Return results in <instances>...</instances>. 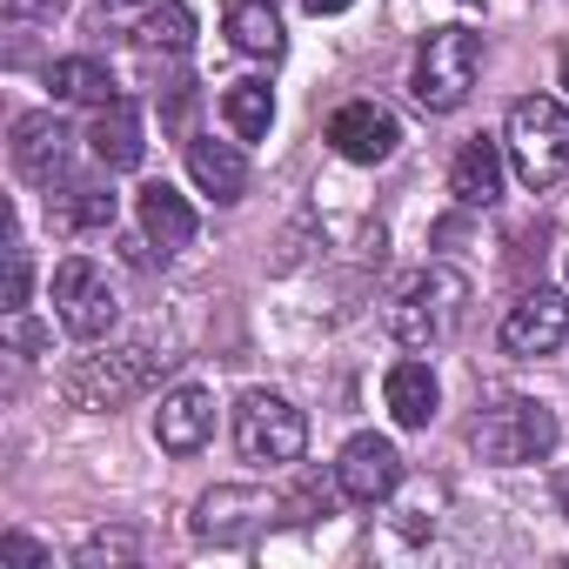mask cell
<instances>
[{
  "instance_id": "cell-1",
  "label": "cell",
  "mask_w": 569,
  "mask_h": 569,
  "mask_svg": "<svg viewBox=\"0 0 569 569\" xmlns=\"http://www.w3.org/2000/svg\"><path fill=\"white\" fill-rule=\"evenodd\" d=\"M174 362H181V356H168V349H154V342H128V349H108V356L74 362V369L61 376V396H68L74 409H121V402L148 396Z\"/></svg>"
},
{
  "instance_id": "cell-2",
  "label": "cell",
  "mask_w": 569,
  "mask_h": 569,
  "mask_svg": "<svg viewBox=\"0 0 569 569\" xmlns=\"http://www.w3.org/2000/svg\"><path fill=\"white\" fill-rule=\"evenodd\" d=\"M556 416H549V402H536V396H496V402H482L476 409V422H469V449L482 456V462H502V469H516V462H542L549 449H556Z\"/></svg>"
},
{
  "instance_id": "cell-3",
  "label": "cell",
  "mask_w": 569,
  "mask_h": 569,
  "mask_svg": "<svg viewBox=\"0 0 569 569\" xmlns=\"http://www.w3.org/2000/svg\"><path fill=\"white\" fill-rule=\"evenodd\" d=\"M502 148H509L522 188H536V194L556 188V181L569 174V108H562L556 94H522V101L509 108Z\"/></svg>"
},
{
  "instance_id": "cell-4",
  "label": "cell",
  "mask_w": 569,
  "mask_h": 569,
  "mask_svg": "<svg viewBox=\"0 0 569 569\" xmlns=\"http://www.w3.org/2000/svg\"><path fill=\"white\" fill-rule=\"evenodd\" d=\"M476 68H482V34L469 28H436L416 54V74H409V94L422 114H456L476 88Z\"/></svg>"
},
{
  "instance_id": "cell-5",
  "label": "cell",
  "mask_w": 569,
  "mask_h": 569,
  "mask_svg": "<svg viewBox=\"0 0 569 569\" xmlns=\"http://www.w3.org/2000/svg\"><path fill=\"white\" fill-rule=\"evenodd\" d=\"M462 302H469V281H462L456 268H422V274H409L402 289H396L389 329H396V342L429 349V342H442V336L462 322Z\"/></svg>"
},
{
  "instance_id": "cell-6",
  "label": "cell",
  "mask_w": 569,
  "mask_h": 569,
  "mask_svg": "<svg viewBox=\"0 0 569 569\" xmlns=\"http://www.w3.org/2000/svg\"><path fill=\"white\" fill-rule=\"evenodd\" d=\"M302 442H309V422L289 396H274V389H248L234 402V449L261 469H289L302 462Z\"/></svg>"
},
{
  "instance_id": "cell-7",
  "label": "cell",
  "mask_w": 569,
  "mask_h": 569,
  "mask_svg": "<svg viewBox=\"0 0 569 569\" xmlns=\"http://www.w3.org/2000/svg\"><path fill=\"white\" fill-rule=\"evenodd\" d=\"M54 316L74 342H101L114 322H121V302H114V281L88 261V254H68L54 268Z\"/></svg>"
},
{
  "instance_id": "cell-8",
  "label": "cell",
  "mask_w": 569,
  "mask_h": 569,
  "mask_svg": "<svg viewBox=\"0 0 569 569\" xmlns=\"http://www.w3.org/2000/svg\"><path fill=\"white\" fill-rule=\"evenodd\" d=\"M336 489H342L349 502H362V509L389 502V496L402 489V456H396V442H389V436H349V442H342V462H336Z\"/></svg>"
},
{
  "instance_id": "cell-9",
  "label": "cell",
  "mask_w": 569,
  "mask_h": 569,
  "mask_svg": "<svg viewBox=\"0 0 569 569\" xmlns=\"http://www.w3.org/2000/svg\"><path fill=\"white\" fill-rule=\"evenodd\" d=\"M268 516H281V502H274V496L221 482V489H208V496L194 502V536H201V542H248Z\"/></svg>"
},
{
  "instance_id": "cell-10",
  "label": "cell",
  "mask_w": 569,
  "mask_h": 569,
  "mask_svg": "<svg viewBox=\"0 0 569 569\" xmlns=\"http://www.w3.org/2000/svg\"><path fill=\"white\" fill-rule=\"evenodd\" d=\"M329 148H336L342 161L376 168V161H389V154L402 148V128H396L389 108H376V101H349V108L329 114Z\"/></svg>"
},
{
  "instance_id": "cell-11",
  "label": "cell",
  "mask_w": 569,
  "mask_h": 569,
  "mask_svg": "<svg viewBox=\"0 0 569 569\" xmlns=\"http://www.w3.org/2000/svg\"><path fill=\"white\" fill-rule=\"evenodd\" d=\"M562 342H569V302L556 289H529L502 316V349L509 356H556Z\"/></svg>"
},
{
  "instance_id": "cell-12",
  "label": "cell",
  "mask_w": 569,
  "mask_h": 569,
  "mask_svg": "<svg viewBox=\"0 0 569 569\" xmlns=\"http://www.w3.org/2000/svg\"><path fill=\"white\" fill-rule=\"evenodd\" d=\"M208 436H214V396L208 389H174V396H161V409H154V442L168 449V456H194V449H208Z\"/></svg>"
},
{
  "instance_id": "cell-13",
  "label": "cell",
  "mask_w": 569,
  "mask_h": 569,
  "mask_svg": "<svg viewBox=\"0 0 569 569\" xmlns=\"http://www.w3.org/2000/svg\"><path fill=\"white\" fill-rule=\"evenodd\" d=\"M68 141H74V134L61 128V114H21L8 154H14V168H21L34 188H54V174L68 168Z\"/></svg>"
},
{
  "instance_id": "cell-14",
  "label": "cell",
  "mask_w": 569,
  "mask_h": 569,
  "mask_svg": "<svg viewBox=\"0 0 569 569\" xmlns=\"http://www.w3.org/2000/svg\"><path fill=\"white\" fill-rule=\"evenodd\" d=\"M188 174H194V188H201L208 201H221V208L248 194V154H241L234 141L194 134V141H188Z\"/></svg>"
},
{
  "instance_id": "cell-15",
  "label": "cell",
  "mask_w": 569,
  "mask_h": 569,
  "mask_svg": "<svg viewBox=\"0 0 569 569\" xmlns=\"http://www.w3.org/2000/svg\"><path fill=\"white\" fill-rule=\"evenodd\" d=\"M449 194L462 208H496L502 201V141H489V134L462 141V154L449 161Z\"/></svg>"
},
{
  "instance_id": "cell-16",
  "label": "cell",
  "mask_w": 569,
  "mask_h": 569,
  "mask_svg": "<svg viewBox=\"0 0 569 569\" xmlns=\"http://www.w3.org/2000/svg\"><path fill=\"white\" fill-rule=\"evenodd\" d=\"M134 208H141V234H148V248H161V254H181L188 241H194V208H188V194H174L168 181H148L141 194H134Z\"/></svg>"
},
{
  "instance_id": "cell-17",
  "label": "cell",
  "mask_w": 569,
  "mask_h": 569,
  "mask_svg": "<svg viewBox=\"0 0 569 569\" xmlns=\"http://www.w3.org/2000/svg\"><path fill=\"white\" fill-rule=\"evenodd\" d=\"M382 402H389V416H396L402 429H429L436 409H442V382H436L429 362H396V369L382 376Z\"/></svg>"
},
{
  "instance_id": "cell-18",
  "label": "cell",
  "mask_w": 569,
  "mask_h": 569,
  "mask_svg": "<svg viewBox=\"0 0 569 569\" xmlns=\"http://www.w3.org/2000/svg\"><path fill=\"white\" fill-rule=\"evenodd\" d=\"M88 148H94V161H101L108 174L141 168V154H148V141H141V114H134L128 101H108V108L94 114V128H88Z\"/></svg>"
},
{
  "instance_id": "cell-19",
  "label": "cell",
  "mask_w": 569,
  "mask_h": 569,
  "mask_svg": "<svg viewBox=\"0 0 569 569\" xmlns=\"http://www.w3.org/2000/svg\"><path fill=\"white\" fill-rule=\"evenodd\" d=\"M221 28H228V41H234L241 54H254V61H274V54H281V14L268 8V0H234Z\"/></svg>"
},
{
  "instance_id": "cell-20",
  "label": "cell",
  "mask_w": 569,
  "mask_h": 569,
  "mask_svg": "<svg viewBox=\"0 0 569 569\" xmlns=\"http://www.w3.org/2000/svg\"><path fill=\"white\" fill-rule=\"evenodd\" d=\"M221 121L234 128V141H268V128H274V94H268V81H234V88L221 94Z\"/></svg>"
},
{
  "instance_id": "cell-21",
  "label": "cell",
  "mask_w": 569,
  "mask_h": 569,
  "mask_svg": "<svg viewBox=\"0 0 569 569\" xmlns=\"http://www.w3.org/2000/svg\"><path fill=\"white\" fill-rule=\"evenodd\" d=\"M48 88H54V101H88V108H108V101H114V74H108L101 61H88V54L54 61V68H48Z\"/></svg>"
},
{
  "instance_id": "cell-22",
  "label": "cell",
  "mask_w": 569,
  "mask_h": 569,
  "mask_svg": "<svg viewBox=\"0 0 569 569\" xmlns=\"http://www.w3.org/2000/svg\"><path fill=\"white\" fill-rule=\"evenodd\" d=\"M141 48H161V54H188L194 48V14L181 8V0H154V14L134 28Z\"/></svg>"
},
{
  "instance_id": "cell-23",
  "label": "cell",
  "mask_w": 569,
  "mask_h": 569,
  "mask_svg": "<svg viewBox=\"0 0 569 569\" xmlns=\"http://www.w3.org/2000/svg\"><path fill=\"white\" fill-rule=\"evenodd\" d=\"M68 194H74V201L54 208L61 228H114V188H94V181H88V188H68Z\"/></svg>"
},
{
  "instance_id": "cell-24",
  "label": "cell",
  "mask_w": 569,
  "mask_h": 569,
  "mask_svg": "<svg viewBox=\"0 0 569 569\" xmlns=\"http://www.w3.org/2000/svg\"><path fill=\"white\" fill-rule=\"evenodd\" d=\"M134 556H141V536H134V529H101V536L81 542L74 562H81V569H101V562H134Z\"/></svg>"
},
{
  "instance_id": "cell-25",
  "label": "cell",
  "mask_w": 569,
  "mask_h": 569,
  "mask_svg": "<svg viewBox=\"0 0 569 569\" xmlns=\"http://www.w3.org/2000/svg\"><path fill=\"white\" fill-rule=\"evenodd\" d=\"M28 281H34V268H28V248L14 241V248H8V316L28 309Z\"/></svg>"
},
{
  "instance_id": "cell-26",
  "label": "cell",
  "mask_w": 569,
  "mask_h": 569,
  "mask_svg": "<svg viewBox=\"0 0 569 569\" xmlns=\"http://www.w3.org/2000/svg\"><path fill=\"white\" fill-rule=\"evenodd\" d=\"M0 556H8L14 569H48V549L34 536H8V542H0Z\"/></svg>"
},
{
  "instance_id": "cell-27",
  "label": "cell",
  "mask_w": 569,
  "mask_h": 569,
  "mask_svg": "<svg viewBox=\"0 0 569 569\" xmlns=\"http://www.w3.org/2000/svg\"><path fill=\"white\" fill-rule=\"evenodd\" d=\"M8 8V21H54V14H68V0H0Z\"/></svg>"
},
{
  "instance_id": "cell-28",
  "label": "cell",
  "mask_w": 569,
  "mask_h": 569,
  "mask_svg": "<svg viewBox=\"0 0 569 569\" xmlns=\"http://www.w3.org/2000/svg\"><path fill=\"white\" fill-rule=\"evenodd\" d=\"M14 349H28V356H34V349H48V329H34V322H21V316H14Z\"/></svg>"
},
{
  "instance_id": "cell-29",
  "label": "cell",
  "mask_w": 569,
  "mask_h": 569,
  "mask_svg": "<svg viewBox=\"0 0 569 569\" xmlns=\"http://www.w3.org/2000/svg\"><path fill=\"white\" fill-rule=\"evenodd\" d=\"M302 8H309V14L322 21V14H349V8H356V0H302Z\"/></svg>"
},
{
  "instance_id": "cell-30",
  "label": "cell",
  "mask_w": 569,
  "mask_h": 569,
  "mask_svg": "<svg viewBox=\"0 0 569 569\" xmlns=\"http://www.w3.org/2000/svg\"><path fill=\"white\" fill-rule=\"evenodd\" d=\"M108 8H154V0H108Z\"/></svg>"
},
{
  "instance_id": "cell-31",
  "label": "cell",
  "mask_w": 569,
  "mask_h": 569,
  "mask_svg": "<svg viewBox=\"0 0 569 569\" xmlns=\"http://www.w3.org/2000/svg\"><path fill=\"white\" fill-rule=\"evenodd\" d=\"M556 74H562V88H569V48H562V61H556Z\"/></svg>"
}]
</instances>
